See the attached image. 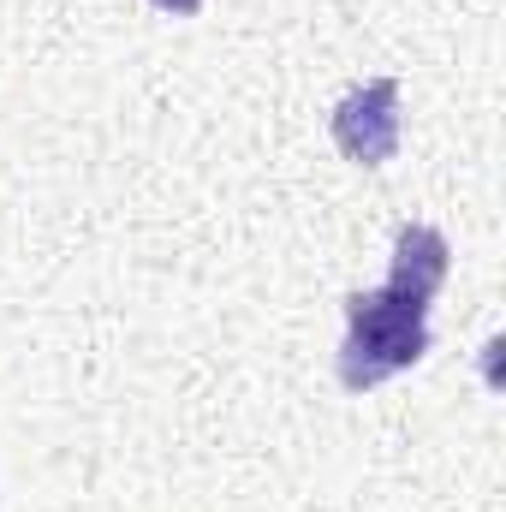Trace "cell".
<instances>
[{
  "instance_id": "obj_1",
  "label": "cell",
  "mask_w": 506,
  "mask_h": 512,
  "mask_svg": "<svg viewBox=\"0 0 506 512\" xmlns=\"http://www.w3.org/2000/svg\"><path fill=\"white\" fill-rule=\"evenodd\" d=\"M435 346L429 334V298L381 280L370 292L346 298V340H340V387L346 393H370V387L405 376L411 364H423Z\"/></svg>"
},
{
  "instance_id": "obj_2",
  "label": "cell",
  "mask_w": 506,
  "mask_h": 512,
  "mask_svg": "<svg viewBox=\"0 0 506 512\" xmlns=\"http://www.w3.org/2000/svg\"><path fill=\"white\" fill-rule=\"evenodd\" d=\"M328 131H334V149L358 167H387L399 155V131H405V114H399V84L393 78H376V84H358L334 102L328 114Z\"/></svg>"
},
{
  "instance_id": "obj_3",
  "label": "cell",
  "mask_w": 506,
  "mask_h": 512,
  "mask_svg": "<svg viewBox=\"0 0 506 512\" xmlns=\"http://www.w3.org/2000/svg\"><path fill=\"white\" fill-rule=\"evenodd\" d=\"M447 268H453V245L435 227L411 221V227L393 233V262H387V280L393 286H405V292H417V298L435 304V292L447 286Z\"/></svg>"
},
{
  "instance_id": "obj_4",
  "label": "cell",
  "mask_w": 506,
  "mask_h": 512,
  "mask_svg": "<svg viewBox=\"0 0 506 512\" xmlns=\"http://www.w3.org/2000/svg\"><path fill=\"white\" fill-rule=\"evenodd\" d=\"M155 12H167V18H197L203 12V0H149Z\"/></svg>"
}]
</instances>
